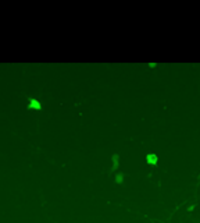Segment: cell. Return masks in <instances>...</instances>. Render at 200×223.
I'll return each instance as SVG.
<instances>
[{
	"mask_svg": "<svg viewBox=\"0 0 200 223\" xmlns=\"http://www.w3.org/2000/svg\"><path fill=\"white\" fill-rule=\"evenodd\" d=\"M28 109H29V110H40V109H42V105H40V102L36 101V99H29Z\"/></svg>",
	"mask_w": 200,
	"mask_h": 223,
	"instance_id": "cell-1",
	"label": "cell"
},
{
	"mask_svg": "<svg viewBox=\"0 0 200 223\" xmlns=\"http://www.w3.org/2000/svg\"><path fill=\"white\" fill-rule=\"evenodd\" d=\"M146 162H148L149 165H156V163L158 162L157 155H154V154H149L148 156H146Z\"/></svg>",
	"mask_w": 200,
	"mask_h": 223,
	"instance_id": "cell-2",
	"label": "cell"
},
{
	"mask_svg": "<svg viewBox=\"0 0 200 223\" xmlns=\"http://www.w3.org/2000/svg\"><path fill=\"white\" fill-rule=\"evenodd\" d=\"M121 181H122V174L120 173V174L117 176V183H121Z\"/></svg>",
	"mask_w": 200,
	"mask_h": 223,
	"instance_id": "cell-3",
	"label": "cell"
}]
</instances>
